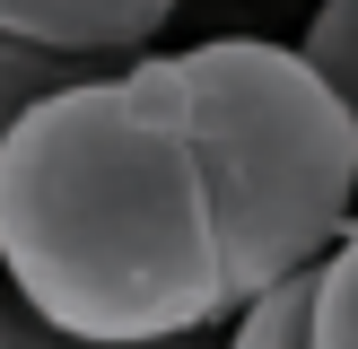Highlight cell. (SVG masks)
<instances>
[{
  "label": "cell",
  "instance_id": "1",
  "mask_svg": "<svg viewBox=\"0 0 358 349\" xmlns=\"http://www.w3.org/2000/svg\"><path fill=\"white\" fill-rule=\"evenodd\" d=\"M0 271L27 323L70 341L149 349L227 323L166 52L122 79H62L0 131Z\"/></svg>",
  "mask_w": 358,
  "mask_h": 349
},
{
  "label": "cell",
  "instance_id": "2",
  "mask_svg": "<svg viewBox=\"0 0 358 349\" xmlns=\"http://www.w3.org/2000/svg\"><path fill=\"white\" fill-rule=\"evenodd\" d=\"M166 79L201 157L227 314H245L358 227V131L297 44L219 35L166 52Z\"/></svg>",
  "mask_w": 358,
  "mask_h": 349
},
{
  "label": "cell",
  "instance_id": "3",
  "mask_svg": "<svg viewBox=\"0 0 358 349\" xmlns=\"http://www.w3.org/2000/svg\"><path fill=\"white\" fill-rule=\"evenodd\" d=\"M184 0H0V35L62 61H96V52H140Z\"/></svg>",
  "mask_w": 358,
  "mask_h": 349
},
{
  "label": "cell",
  "instance_id": "4",
  "mask_svg": "<svg viewBox=\"0 0 358 349\" xmlns=\"http://www.w3.org/2000/svg\"><path fill=\"white\" fill-rule=\"evenodd\" d=\"M306 349H358V227L315 262V297H306Z\"/></svg>",
  "mask_w": 358,
  "mask_h": 349
},
{
  "label": "cell",
  "instance_id": "5",
  "mask_svg": "<svg viewBox=\"0 0 358 349\" xmlns=\"http://www.w3.org/2000/svg\"><path fill=\"white\" fill-rule=\"evenodd\" d=\"M297 52L324 70V87L341 96V114H350V131H358V0H324Z\"/></svg>",
  "mask_w": 358,
  "mask_h": 349
},
{
  "label": "cell",
  "instance_id": "6",
  "mask_svg": "<svg viewBox=\"0 0 358 349\" xmlns=\"http://www.w3.org/2000/svg\"><path fill=\"white\" fill-rule=\"evenodd\" d=\"M306 297H315V271H297L271 297H254L245 314H227L236 323V349H306Z\"/></svg>",
  "mask_w": 358,
  "mask_h": 349
},
{
  "label": "cell",
  "instance_id": "7",
  "mask_svg": "<svg viewBox=\"0 0 358 349\" xmlns=\"http://www.w3.org/2000/svg\"><path fill=\"white\" fill-rule=\"evenodd\" d=\"M62 79H79L62 52H35V44H17V35H0V131H9L35 96H52Z\"/></svg>",
  "mask_w": 358,
  "mask_h": 349
},
{
  "label": "cell",
  "instance_id": "8",
  "mask_svg": "<svg viewBox=\"0 0 358 349\" xmlns=\"http://www.w3.org/2000/svg\"><path fill=\"white\" fill-rule=\"evenodd\" d=\"M0 349H122V341H70V332H44V323H9ZM149 349H175V341H149Z\"/></svg>",
  "mask_w": 358,
  "mask_h": 349
}]
</instances>
